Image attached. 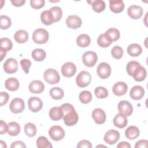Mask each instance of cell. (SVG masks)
<instances>
[{"label":"cell","instance_id":"21","mask_svg":"<svg viewBox=\"0 0 148 148\" xmlns=\"http://www.w3.org/2000/svg\"><path fill=\"white\" fill-rule=\"evenodd\" d=\"M127 123L128 120L127 116L121 113L117 114L113 119L114 125L119 128H124L127 125Z\"/></svg>","mask_w":148,"mask_h":148},{"label":"cell","instance_id":"23","mask_svg":"<svg viewBox=\"0 0 148 148\" xmlns=\"http://www.w3.org/2000/svg\"><path fill=\"white\" fill-rule=\"evenodd\" d=\"M146 75L147 72L146 69L143 66L140 65L135 69L132 76L135 81L142 82L145 80L146 77Z\"/></svg>","mask_w":148,"mask_h":148},{"label":"cell","instance_id":"45","mask_svg":"<svg viewBox=\"0 0 148 148\" xmlns=\"http://www.w3.org/2000/svg\"><path fill=\"white\" fill-rule=\"evenodd\" d=\"M21 66L23 70L24 71L25 73H29V68L31 66V62L28 59H23L20 62Z\"/></svg>","mask_w":148,"mask_h":148},{"label":"cell","instance_id":"9","mask_svg":"<svg viewBox=\"0 0 148 148\" xmlns=\"http://www.w3.org/2000/svg\"><path fill=\"white\" fill-rule=\"evenodd\" d=\"M117 107L119 113H121L125 116H130L132 113V105L127 101H121L118 103Z\"/></svg>","mask_w":148,"mask_h":148},{"label":"cell","instance_id":"2","mask_svg":"<svg viewBox=\"0 0 148 148\" xmlns=\"http://www.w3.org/2000/svg\"><path fill=\"white\" fill-rule=\"evenodd\" d=\"M49 38L48 32L43 28L36 29L32 34V40L37 44L46 43Z\"/></svg>","mask_w":148,"mask_h":148},{"label":"cell","instance_id":"36","mask_svg":"<svg viewBox=\"0 0 148 148\" xmlns=\"http://www.w3.org/2000/svg\"><path fill=\"white\" fill-rule=\"evenodd\" d=\"M36 146L38 148H51L53 147L49 140L43 136H40L37 139Z\"/></svg>","mask_w":148,"mask_h":148},{"label":"cell","instance_id":"30","mask_svg":"<svg viewBox=\"0 0 148 148\" xmlns=\"http://www.w3.org/2000/svg\"><path fill=\"white\" fill-rule=\"evenodd\" d=\"M91 42L90 37L87 34H80L76 39V43L80 47L88 46Z\"/></svg>","mask_w":148,"mask_h":148},{"label":"cell","instance_id":"52","mask_svg":"<svg viewBox=\"0 0 148 148\" xmlns=\"http://www.w3.org/2000/svg\"><path fill=\"white\" fill-rule=\"evenodd\" d=\"M25 2V0H14L11 1V3L16 7H20L23 6Z\"/></svg>","mask_w":148,"mask_h":148},{"label":"cell","instance_id":"18","mask_svg":"<svg viewBox=\"0 0 148 148\" xmlns=\"http://www.w3.org/2000/svg\"><path fill=\"white\" fill-rule=\"evenodd\" d=\"M128 90V86L123 82H118L115 83L112 88L113 92L116 96H122L124 95Z\"/></svg>","mask_w":148,"mask_h":148},{"label":"cell","instance_id":"12","mask_svg":"<svg viewBox=\"0 0 148 148\" xmlns=\"http://www.w3.org/2000/svg\"><path fill=\"white\" fill-rule=\"evenodd\" d=\"M76 72V65L71 62L65 63L61 67V72L64 76L66 77H72Z\"/></svg>","mask_w":148,"mask_h":148},{"label":"cell","instance_id":"22","mask_svg":"<svg viewBox=\"0 0 148 148\" xmlns=\"http://www.w3.org/2000/svg\"><path fill=\"white\" fill-rule=\"evenodd\" d=\"M49 116L52 120L58 121L63 118L64 112L60 107H53L49 110Z\"/></svg>","mask_w":148,"mask_h":148},{"label":"cell","instance_id":"15","mask_svg":"<svg viewBox=\"0 0 148 148\" xmlns=\"http://www.w3.org/2000/svg\"><path fill=\"white\" fill-rule=\"evenodd\" d=\"M128 15L133 19L140 18L143 14V9L137 5H131L127 9Z\"/></svg>","mask_w":148,"mask_h":148},{"label":"cell","instance_id":"17","mask_svg":"<svg viewBox=\"0 0 148 148\" xmlns=\"http://www.w3.org/2000/svg\"><path fill=\"white\" fill-rule=\"evenodd\" d=\"M92 117L94 121L98 124H102L105 122V112L100 108L95 109L92 112Z\"/></svg>","mask_w":148,"mask_h":148},{"label":"cell","instance_id":"34","mask_svg":"<svg viewBox=\"0 0 148 148\" xmlns=\"http://www.w3.org/2000/svg\"><path fill=\"white\" fill-rule=\"evenodd\" d=\"M91 2H92L91 6L94 12L97 13H101V12L105 10L106 5L103 1L96 0V1H93Z\"/></svg>","mask_w":148,"mask_h":148},{"label":"cell","instance_id":"50","mask_svg":"<svg viewBox=\"0 0 148 148\" xmlns=\"http://www.w3.org/2000/svg\"><path fill=\"white\" fill-rule=\"evenodd\" d=\"M8 124H7L3 120H1L0 121V134H1V135L5 134L6 132H8Z\"/></svg>","mask_w":148,"mask_h":148},{"label":"cell","instance_id":"47","mask_svg":"<svg viewBox=\"0 0 148 148\" xmlns=\"http://www.w3.org/2000/svg\"><path fill=\"white\" fill-rule=\"evenodd\" d=\"M9 98V94L6 92H1L0 93V106H2L6 104Z\"/></svg>","mask_w":148,"mask_h":148},{"label":"cell","instance_id":"33","mask_svg":"<svg viewBox=\"0 0 148 148\" xmlns=\"http://www.w3.org/2000/svg\"><path fill=\"white\" fill-rule=\"evenodd\" d=\"M64 91L60 87H53L50 90V95L54 99H61L64 97Z\"/></svg>","mask_w":148,"mask_h":148},{"label":"cell","instance_id":"16","mask_svg":"<svg viewBox=\"0 0 148 148\" xmlns=\"http://www.w3.org/2000/svg\"><path fill=\"white\" fill-rule=\"evenodd\" d=\"M29 90L33 94H40L45 90L44 84L40 80H32L29 84Z\"/></svg>","mask_w":148,"mask_h":148},{"label":"cell","instance_id":"28","mask_svg":"<svg viewBox=\"0 0 148 148\" xmlns=\"http://www.w3.org/2000/svg\"><path fill=\"white\" fill-rule=\"evenodd\" d=\"M40 20L43 24L46 25H50L54 22V17L51 12L48 10H44L40 14Z\"/></svg>","mask_w":148,"mask_h":148},{"label":"cell","instance_id":"11","mask_svg":"<svg viewBox=\"0 0 148 148\" xmlns=\"http://www.w3.org/2000/svg\"><path fill=\"white\" fill-rule=\"evenodd\" d=\"M28 105L29 109L32 112H38L43 107V102L36 97H32L28 99Z\"/></svg>","mask_w":148,"mask_h":148},{"label":"cell","instance_id":"10","mask_svg":"<svg viewBox=\"0 0 148 148\" xmlns=\"http://www.w3.org/2000/svg\"><path fill=\"white\" fill-rule=\"evenodd\" d=\"M4 71L9 74L14 73L18 69V62L17 60L13 58H8L3 64Z\"/></svg>","mask_w":148,"mask_h":148},{"label":"cell","instance_id":"3","mask_svg":"<svg viewBox=\"0 0 148 148\" xmlns=\"http://www.w3.org/2000/svg\"><path fill=\"white\" fill-rule=\"evenodd\" d=\"M45 80L50 84H55L60 82V75L58 72L53 68L46 69L43 74Z\"/></svg>","mask_w":148,"mask_h":148},{"label":"cell","instance_id":"1","mask_svg":"<svg viewBox=\"0 0 148 148\" xmlns=\"http://www.w3.org/2000/svg\"><path fill=\"white\" fill-rule=\"evenodd\" d=\"M64 112L63 120L67 126L75 125L79 120V116L73 106L68 103H65L61 106Z\"/></svg>","mask_w":148,"mask_h":148},{"label":"cell","instance_id":"35","mask_svg":"<svg viewBox=\"0 0 148 148\" xmlns=\"http://www.w3.org/2000/svg\"><path fill=\"white\" fill-rule=\"evenodd\" d=\"M24 131L28 136L33 137L36 135L37 130L34 124L28 123L24 125Z\"/></svg>","mask_w":148,"mask_h":148},{"label":"cell","instance_id":"32","mask_svg":"<svg viewBox=\"0 0 148 148\" xmlns=\"http://www.w3.org/2000/svg\"><path fill=\"white\" fill-rule=\"evenodd\" d=\"M20 132V125L14 121L10 122L8 124V133L11 136H17Z\"/></svg>","mask_w":148,"mask_h":148},{"label":"cell","instance_id":"13","mask_svg":"<svg viewBox=\"0 0 148 148\" xmlns=\"http://www.w3.org/2000/svg\"><path fill=\"white\" fill-rule=\"evenodd\" d=\"M120 139V133L114 130L107 131L104 135V141L109 145H113Z\"/></svg>","mask_w":148,"mask_h":148},{"label":"cell","instance_id":"54","mask_svg":"<svg viewBox=\"0 0 148 148\" xmlns=\"http://www.w3.org/2000/svg\"><path fill=\"white\" fill-rule=\"evenodd\" d=\"M6 52L5 50L1 49H0V55H1V61H2L4 57H5L6 54Z\"/></svg>","mask_w":148,"mask_h":148},{"label":"cell","instance_id":"14","mask_svg":"<svg viewBox=\"0 0 148 148\" xmlns=\"http://www.w3.org/2000/svg\"><path fill=\"white\" fill-rule=\"evenodd\" d=\"M82 21L80 17L76 15L69 16L66 20V25L72 29H77L81 27Z\"/></svg>","mask_w":148,"mask_h":148},{"label":"cell","instance_id":"26","mask_svg":"<svg viewBox=\"0 0 148 148\" xmlns=\"http://www.w3.org/2000/svg\"><path fill=\"white\" fill-rule=\"evenodd\" d=\"M5 86L7 90L11 91H16L18 88L20 83L16 78L9 77L5 81Z\"/></svg>","mask_w":148,"mask_h":148},{"label":"cell","instance_id":"46","mask_svg":"<svg viewBox=\"0 0 148 148\" xmlns=\"http://www.w3.org/2000/svg\"><path fill=\"white\" fill-rule=\"evenodd\" d=\"M45 1L44 0H31V6L35 9H39L43 8L45 5Z\"/></svg>","mask_w":148,"mask_h":148},{"label":"cell","instance_id":"4","mask_svg":"<svg viewBox=\"0 0 148 148\" xmlns=\"http://www.w3.org/2000/svg\"><path fill=\"white\" fill-rule=\"evenodd\" d=\"M91 80L90 73L86 71H81L76 78V83L79 87H85L90 84Z\"/></svg>","mask_w":148,"mask_h":148},{"label":"cell","instance_id":"48","mask_svg":"<svg viewBox=\"0 0 148 148\" xmlns=\"http://www.w3.org/2000/svg\"><path fill=\"white\" fill-rule=\"evenodd\" d=\"M77 148H83V147L91 148L92 145H91V142L88 140H82L78 143V144L77 145Z\"/></svg>","mask_w":148,"mask_h":148},{"label":"cell","instance_id":"44","mask_svg":"<svg viewBox=\"0 0 148 148\" xmlns=\"http://www.w3.org/2000/svg\"><path fill=\"white\" fill-rule=\"evenodd\" d=\"M111 54L113 58L119 60L123 57V50L121 47L119 46H116L112 48L111 50Z\"/></svg>","mask_w":148,"mask_h":148},{"label":"cell","instance_id":"19","mask_svg":"<svg viewBox=\"0 0 148 148\" xmlns=\"http://www.w3.org/2000/svg\"><path fill=\"white\" fill-rule=\"evenodd\" d=\"M145 95V90L140 86H135L132 87L130 92V97L134 100L142 99Z\"/></svg>","mask_w":148,"mask_h":148},{"label":"cell","instance_id":"39","mask_svg":"<svg viewBox=\"0 0 148 148\" xmlns=\"http://www.w3.org/2000/svg\"><path fill=\"white\" fill-rule=\"evenodd\" d=\"M79 100L83 103H88L92 99L91 93L88 91H82L79 94Z\"/></svg>","mask_w":148,"mask_h":148},{"label":"cell","instance_id":"55","mask_svg":"<svg viewBox=\"0 0 148 148\" xmlns=\"http://www.w3.org/2000/svg\"><path fill=\"white\" fill-rule=\"evenodd\" d=\"M0 146L1 148H6L7 146L5 144V142H4L3 140H1L0 142Z\"/></svg>","mask_w":148,"mask_h":148},{"label":"cell","instance_id":"27","mask_svg":"<svg viewBox=\"0 0 148 148\" xmlns=\"http://www.w3.org/2000/svg\"><path fill=\"white\" fill-rule=\"evenodd\" d=\"M127 53L131 57H138L142 53V48L139 45L133 43L128 46Z\"/></svg>","mask_w":148,"mask_h":148},{"label":"cell","instance_id":"51","mask_svg":"<svg viewBox=\"0 0 148 148\" xmlns=\"http://www.w3.org/2000/svg\"><path fill=\"white\" fill-rule=\"evenodd\" d=\"M11 148H25L26 146L22 141L17 140L13 142L10 146Z\"/></svg>","mask_w":148,"mask_h":148},{"label":"cell","instance_id":"25","mask_svg":"<svg viewBox=\"0 0 148 148\" xmlns=\"http://www.w3.org/2000/svg\"><path fill=\"white\" fill-rule=\"evenodd\" d=\"M139 134L140 131L139 128L134 125L128 127L125 131V135L126 138L131 140L138 138L139 135Z\"/></svg>","mask_w":148,"mask_h":148},{"label":"cell","instance_id":"29","mask_svg":"<svg viewBox=\"0 0 148 148\" xmlns=\"http://www.w3.org/2000/svg\"><path fill=\"white\" fill-rule=\"evenodd\" d=\"M14 38L17 42L19 43H23L28 40V34L26 31L20 29L15 32Z\"/></svg>","mask_w":148,"mask_h":148},{"label":"cell","instance_id":"49","mask_svg":"<svg viewBox=\"0 0 148 148\" xmlns=\"http://www.w3.org/2000/svg\"><path fill=\"white\" fill-rule=\"evenodd\" d=\"M148 146V141L147 140H140L136 142L135 148H146Z\"/></svg>","mask_w":148,"mask_h":148},{"label":"cell","instance_id":"20","mask_svg":"<svg viewBox=\"0 0 148 148\" xmlns=\"http://www.w3.org/2000/svg\"><path fill=\"white\" fill-rule=\"evenodd\" d=\"M109 8L112 12L119 13L124 10V3L122 0H110Z\"/></svg>","mask_w":148,"mask_h":148},{"label":"cell","instance_id":"37","mask_svg":"<svg viewBox=\"0 0 148 148\" xmlns=\"http://www.w3.org/2000/svg\"><path fill=\"white\" fill-rule=\"evenodd\" d=\"M13 44L10 39L7 38H2L0 39V49L8 51L12 49Z\"/></svg>","mask_w":148,"mask_h":148},{"label":"cell","instance_id":"40","mask_svg":"<svg viewBox=\"0 0 148 148\" xmlns=\"http://www.w3.org/2000/svg\"><path fill=\"white\" fill-rule=\"evenodd\" d=\"M94 93H95V96L98 98H100V99L105 98L108 95V90L106 88H105L103 87H102V86L97 87L95 89Z\"/></svg>","mask_w":148,"mask_h":148},{"label":"cell","instance_id":"42","mask_svg":"<svg viewBox=\"0 0 148 148\" xmlns=\"http://www.w3.org/2000/svg\"><path fill=\"white\" fill-rule=\"evenodd\" d=\"M0 27L2 29H6L9 28L12 24L10 18L5 15H1L0 16Z\"/></svg>","mask_w":148,"mask_h":148},{"label":"cell","instance_id":"41","mask_svg":"<svg viewBox=\"0 0 148 148\" xmlns=\"http://www.w3.org/2000/svg\"><path fill=\"white\" fill-rule=\"evenodd\" d=\"M140 64L135 61H130L126 66V69H127V73L130 75L132 76L134 71H135V69L139 66H140Z\"/></svg>","mask_w":148,"mask_h":148},{"label":"cell","instance_id":"53","mask_svg":"<svg viewBox=\"0 0 148 148\" xmlns=\"http://www.w3.org/2000/svg\"><path fill=\"white\" fill-rule=\"evenodd\" d=\"M117 148H130L131 145L128 142H121L117 145Z\"/></svg>","mask_w":148,"mask_h":148},{"label":"cell","instance_id":"24","mask_svg":"<svg viewBox=\"0 0 148 148\" xmlns=\"http://www.w3.org/2000/svg\"><path fill=\"white\" fill-rule=\"evenodd\" d=\"M112 42V40L106 33L101 34L97 39L98 45L100 47L104 48L109 47Z\"/></svg>","mask_w":148,"mask_h":148},{"label":"cell","instance_id":"38","mask_svg":"<svg viewBox=\"0 0 148 148\" xmlns=\"http://www.w3.org/2000/svg\"><path fill=\"white\" fill-rule=\"evenodd\" d=\"M49 10L53 14L54 17V22H57L60 20L62 16V11L60 7L54 6L50 8Z\"/></svg>","mask_w":148,"mask_h":148},{"label":"cell","instance_id":"7","mask_svg":"<svg viewBox=\"0 0 148 148\" xmlns=\"http://www.w3.org/2000/svg\"><path fill=\"white\" fill-rule=\"evenodd\" d=\"M111 67L106 62H102L100 63L97 69V72L98 76L103 79H107L111 74Z\"/></svg>","mask_w":148,"mask_h":148},{"label":"cell","instance_id":"5","mask_svg":"<svg viewBox=\"0 0 148 148\" xmlns=\"http://www.w3.org/2000/svg\"><path fill=\"white\" fill-rule=\"evenodd\" d=\"M49 135L52 140L58 141L64 138L65 131L59 125H54L49 129Z\"/></svg>","mask_w":148,"mask_h":148},{"label":"cell","instance_id":"31","mask_svg":"<svg viewBox=\"0 0 148 148\" xmlns=\"http://www.w3.org/2000/svg\"><path fill=\"white\" fill-rule=\"evenodd\" d=\"M32 58L36 61H42L46 56L45 51L42 49H35L31 53Z\"/></svg>","mask_w":148,"mask_h":148},{"label":"cell","instance_id":"8","mask_svg":"<svg viewBox=\"0 0 148 148\" xmlns=\"http://www.w3.org/2000/svg\"><path fill=\"white\" fill-rule=\"evenodd\" d=\"M9 107L10 111L13 113H21L25 108L24 102L21 98H15L11 101Z\"/></svg>","mask_w":148,"mask_h":148},{"label":"cell","instance_id":"43","mask_svg":"<svg viewBox=\"0 0 148 148\" xmlns=\"http://www.w3.org/2000/svg\"><path fill=\"white\" fill-rule=\"evenodd\" d=\"M105 33H106L112 40V42L117 40L120 38V31L114 28H109Z\"/></svg>","mask_w":148,"mask_h":148},{"label":"cell","instance_id":"6","mask_svg":"<svg viewBox=\"0 0 148 148\" xmlns=\"http://www.w3.org/2000/svg\"><path fill=\"white\" fill-rule=\"evenodd\" d=\"M97 60V55L94 51H88L84 53L82 56V61L84 65L88 67L94 66Z\"/></svg>","mask_w":148,"mask_h":148}]
</instances>
